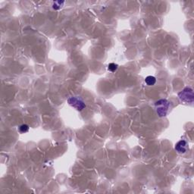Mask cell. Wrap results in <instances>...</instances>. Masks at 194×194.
<instances>
[{
    "mask_svg": "<svg viewBox=\"0 0 194 194\" xmlns=\"http://www.w3.org/2000/svg\"><path fill=\"white\" fill-rule=\"evenodd\" d=\"M19 129L21 133H27L29 130V126L27 125V124H22Z\"/></svg>",
    "mask_w": 194,
    "mask_h": 194,
    "instance_id": "cell-8",
    "label": "cell"
},
{
    "mask_svg": "<svg viewBox=\"0 0 194 194\" xmlns=\"http://www.w3.org/2000/svg\"><path fill=\"white\" fill-rule=\"evenodd\" d=\"M145 82L148 86H153L156 83V78L153 76H148L146 77Z\"/></svg>",
    "mask_w": 194,
    "mask_h": 194,
    "instance_id": "cell-5",
    "label": "cell"
},
{
    "mask_svg": "<svg viewBox=\"0 0 194 194\" xmlns=\"http://www.w3.org/2000/svg\"><path fill=\"white\" fill-rule=\"evenodd\" d=\"M67 103L72 107L75 108L77 111H82L86 107L85 103L82 100L76 96H71L67 99Z\"/></svg>",
    "mask_w": 194,
    "mask_h": 194,
    "instance_id": "cell-3",
    "label": "cell"
},
{
    "mask_svg": "<svg viewBox=\"0 0 194 194\" xmlns=\"http://www.w3.org/2000/svg\"><path fill=\"white\" fill-rule=\"evenodd\" d=\"M178 97H179L180 100L181 102H184V103H193L194 100L193 90L190 87H186L181 93H179Z\"/></svg>",
    "mask_w": 194,
    "mask_h": 194,
    "instance_id": "cell-2",
    "label": "cell"
},
{
    "mask_svg": "<svg viewBox=\"0 0 194 194\" xmlns=\"http://www.w3.org/2000/svg\"><path fill=\"white\" fill-rule=\"evenodd\" d=\"M155 106L156 107V112L159 117H165L166 116L169 111L170 103L166 100H160L156 102Z\"/></svg>",
    "mask_w": 194,
    "mask_h": 194,
    "instance_id": "cell-1",
    "label": "cell"
},
{
    "mask_svg": "<svg viewBox=\"0 0 194 194\" xmlns=\"http://www.w3.org/2000/svg\"><path fill=\"white\" fill-rule=\"evenodd\" d=\"M118 67V65L117 64H115V63H110L108 66V69H109V71H112V72H115Z\"/></svg>",
    "mask_w": 194,
    "mask_h": 194,
    "instance_id": "cell-7",
    "label": "cell"
},
{
    "mask_svg": "<svg viewBox=\"0 0 194 194\" xmlns=\"http://www.w3.org/2000/svg\"><path fill=\"white\" fill-rule=\"evenodd\" d=\"M64 3V1H55V2H53L52 8H54L55 10H59L60 8L63 6Z\"/></svg>",
    "mask_w": 194,
    "mask_h": 194,
    "instance_id": "cell-6",
    "label": "cell"
},
{
    "mask_svg": "<svg viewBox=\"0 0 194 194\" xmlns=\"http://www.w3.org/2000/svg\"><path fill=\"white\" fill-rule=\"evenodd\" d=\"M188 149V144L185 140H180L177 144L175 145V150L180 153V154H184L187 152Z\"/></svg>",
    "mask_w": 194,
    "mask_h": 194,
    "instance_id": "cell-4",
    "label": "cell"
}]
</instances>
